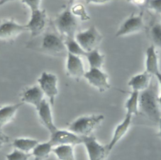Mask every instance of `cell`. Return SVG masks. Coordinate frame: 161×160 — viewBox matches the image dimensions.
<instances>
[{"label": "cell", "instance_id": "1", "mask_svg": "<svg viewBox=\"0 0 161 160\" xmlns=\"http://www.w3.org/2000/svg\"><path fill=\"white\" fill-rule=\"evenodd\" d=\"M155 84L151 82L150 86L139 93V111L150 120L158 123L161 110L158 102Z\"/></svg>", "mask_w": 161, "mask_h": 160}, {"label": "cell", "instance_id": "2", "mask_svg": "<svg viewBox=\"0 0 161 160\" xmlns=\"http://www.w3.org/2000/svg\"><path fill=\"white\" fill-rule=\"evenodd\" d=\"M104 117L102 114L82 115L72 122L67 129L79 136H88L101 124Z\"/></svg>", "mask_w": 161, "mask_h": 160}, {"label": "cell", "instance_id": "3", "mask_svg": "<svg viewBox=\"0 0 161 160\" xmlns=\"http://www.w3.org/2000/svg\"><path fill=\"white\" fill-rule=\"evenodd\" d=\"M77 18L68 6L55 19L54 24L61 36L64 38H74L77 29Z\"/></svg>", "mask_w": 161, "mask_h": 160}, {"label": "cell", "instance_id": "4", "mask_svg": "<svg viewBox=\"0 0 161 160\" xmlns=\"http://www.w3.org/2000/svg\"><path fill=\"white\" fill-rule=\"evenodd\" d=\"M41 48L44 52L53 56L67 55V50L62 36L55 32L50 31L43 35Z\"/></svg>", "mask_w": 161, "mask_h": 160}, {"label": "cell", "instance_id": "5", "mask_svg": "<svg viewBox=\"0 0 161 160\" xmlns=\"http://www.w3.org/2000/svg\"><path fill=\"white\" fill-rule=\"evenodd\" d=\"M75 39L86 52L97 48L103 40V35L95 26L92 25L88 29L76 33Z\"/></svg>", "mask_w": 161, "mask_h": 160}, {"label": "cell", "instance_id": "6", "mask_svg": "<svg viewBox=\"0 0 161 160\" xmlns=\"http://www.w3.org/2000/svg\"><path fill=\"white\" fill-rule=\"evenodd\" d=\"M143 14L144 9H142L138 14H135L134 13H131L121 24L115 34V36H123L143 29L145 28Z\"/></svg>", "mask_w": 161, "mask_h": 160}, {"label": "cell", "instance_id": "7", "mask_svg": "<svg viewBox=\"0 0 161 160\" xmlns=\"http://www.w3.org/2000/svg\"><path fill=\"white\" fill-rule=\"evenodd\" d=\"M37 81L44 95L48 98L49 103L53 105L55 97L58 93L57 77L53 73L43 72Z\"/></svg>", "mask_w": 161, "mask_h": 160}, {"label": "cell", "instance_id": "8", "mask_svg": "<svg viewBox=\"0 0 161 160\" xmlns=\"http://www.w3.org/2000/svg\"><path fill=\"white\" fill-rule=\"evenodd\" d=\"M84 78L100 92H104L111 88L108 81V75L101 68H89V70L85 72Z\"/></svg>", "mask_w": 161, "mask_h": 160}, {"label": "cell", "instance_id": "9", "mask_svg": "<svg viewBox=\"0 0 161 160\" xmlns=\"http://www.w3.org/2000/svg\"><path fill=\"white\" fill-rule=\"evenodd\" d=\"M89 160H104L108 156L106 147L100 144L93 136H82Z\"/></svg>", "mask_w": 161, "mask_h": 160}, {"label": "cell", "instance_id": "10", "mask_svg": "<svg viewBox=\"0 0 161 160\" xmlns=\"http://www.w3.org/2000/svg\"><path fill=\"white\" fill-rule=\"evenodd\" d=\"M50 142L53 147L59 145H71L82 144V138L69 130H62L58 128L50 134Z\"/></svg>", "mask_w": 161, "mask_h": 160}, {"label": "cell", "instance_id": "11", "mask_svg": "<svg viewBox=\"0 0 161 160\" xmlns=\"http://www.w3.org/2000/svg\"><path fill=\"white\" fill-rule=\"evenodd\" d=\"M26 30L25 24H20L13 19H3L0 21V40H13Z\"/></svg>", "mask_w": 161, "mask_h": 160}, {"label": "cell", "instance_id": "12", "mask_svg": "<svg viewBox=\"0 0 161 160\" xmlns=\"http://www.w3.org/2000/svg\"><path fill=\"white\" fill-rule=\"evenodd\" d=\"M47 24V15L45 10L37 9L31 11L28 23L25 24L26 29L30 32L31 37H36L42 33Z\"/></svg>", "mask_w": 161, "mask_h": 160}, {"label": "cell", "instance_id": "13", "mask_svg": "<svg viewBox=\"0 0 161 160\" xmlns=\"http://www.w3.org/2000/svg\"><path fill=\"white\" fill-rule=\"evenodd\" d=\"M66 72L69 77L76 80H79L84 77L86 72L83 62L79 56L67 53Z\"/></svg>", "mask_w": 161, "mask_h": 160}, {"label": "cell", "instance_id": "14", "mask_svg": "<svg viewBox=\"0 0 161 160\" xmlns=\"http://www.w3.org/2000/svg\"><path fill=\"white\" fill-rule=\"evenodd\" d=\"M132 116L133 115L129 114H125L123 120L116 125L113 132L111 141L107 145H106L107 152L108 154L112 151L114 147L117 144V143L128 132L131 123Z\"/></svg>", "mask_w": 161, "mask_h": 160}, {"label": "cell", "instance_id": "15", "mask_svg": "<svg viewBox=\"0 0 161 160\" xmlns=\"http://www.w3.org/2000/svg\"><path fill=\"white\" fill-rule=\"evenodd\" d=\"M50 105V104L44 99L36 110L42 124L49 131L50 134L54 132L58 129L53 122Z\"/></svg>", "mask_w": 161, "mask_h": 160}, {"label": "cell", "instance_id": "16", "mask_svg": "<svg viewBox=\"0 0 161 160\" xmlns=\"http://www.w3.org/2000/svg\"><path fill=\"white\" fill-rule=\"evenodd\" d=\"M44 93L39 85H33L25 89L21 94V102L33 105L37 110L44 100Z\"/></svg>", "mask_w": 161, "mask_h": 160}, {"label": "cell", "instance_id": "17", "mask_svg": "<svg viewBox=\"0 0 161 160\" xmlns=\"http://www.w3.org/2000/svg\"><path fill=\"white\" fill-rule=\"evenodd\" d=\"M152 76V75L145 70L142 73L133 76L128 81V85L132 89V90L140 92L145 90L150 86Z\"/></svg>", "mask_w": 161, "mask_h": 160}, {"label": "cell", "instance_id": "18", "mask_svg": "<svg viewBox=\"0 0 161 160\" xmlns=\"http://www.w3.org/2000/svg\"><path fill=\"white\" fill-rule=\"evenodd\" d=\"M155 46L151 44L146 50L145 67L146 71L152 75L159 72L158 55L156 51Z\"/></svg>", "mask_w": 161, "mask_h": 160}, {"label": "cell", "instance_id": "19", "mask_svg": "<svg viewBox=\"0 0 161 160\" xmlns=\"http://www.w3.org/2000/svg\"><path fill=\"white\" fill-rule=\"evenodd\" d=\"M23 104L24 103L21 102L14 104L0 107V129L13 119L17 110L23 105Z\"/></svg>", "mask_w": 161, "mask_h": 160}, {"label": "cell", "instance_id": "20", "mask_svg": "<svg viewBox=\"0 0 161 160\" xmlns=\"http://www.w3.org/2000/svg\"><path fill=\"white\" fill-rule=\"evenodd\" d=\"M53 146L50 141L45 142H39L32 150L31 155L35 160H44L48 157L51 152H52Z\"/></svg>", "mask_w": 161, "mask_h": 160}, {"label": "cell", "instance_id": "21", "mask_svg": "<svg viewBox=\"0 0 161 160\" xmlns=\"http://www.w3.org/2000/svg\"><path fill=\"white\" fill-rule=\"evenodd\" d=\"M148 35L152 41V44L161 49V23L153 20L147 29Z\"/></svg>", "mask_w": 161, "mask_h": 160}, {"label": "cell", "instance_id": "22", "mask_svg": "<svg viewBox=\"0 0 161 160\" xmlns=\"http://www.w3.org/2000/svg\"><path fill=\"white\" fill-rule=\"evenodd\" d=\"M139 93V92L135 90H132L131 92H130V97L128 98L125 104V108L126 110L125 114L138 115L140 114L138 105Z\"/></svg>", "mask_w": 161, "mask_h": 160}, {"label": "cell", "instance_id": "23", "mask_svg": "<svg viewBox=\"0 0 161 160\" xmlns=\"http://www.w3.org/2000/svg\"><path fill=\"white\" fill-rule=\"evenodd\" d=\"M39 143V141L36 139L19 137L14 139L13 141L12 145L15 149L22 151L25 152H30L32 151L34 147Z\"/></svg>", "mask_w": 161, "mask_h": 160}, {"label": "cell", "instance_id": "24", "mask_svg": "<svg viewBox=\"0 0 161 160\" xmlns=\"http://www.w3.org/2000/svg\"><path fill=\"white\" fill-rule=\"evenodd\" d=\"M52 152L58 160H75L71 145H59L53 147Z\"/></svg>", "mask_w": 161, "mask_h": 160}, {"label": "cell", "instance_id": "25", "mask_svg": "<svg viewBox=\"0 0 161 160\" xmlns=\"http://www.w3.org/2000/svg\"><path fill=\"white\" fill-rule=\"evenodd\" d=\"M85 56L89 63V68H101L104 63L105 56L100 53L97 48L87 52Z\"/></svg>", "mask_w": 161, "mask_h": 160}, {"label": "cell", "instance_id": "26", "mask_svg": "<svg viewBox=\"0 0 161 160\" xmlns=\"http://www.w3.org/2000/svg\"><path fill=\"white\" fill-rule=\"evenodd\" d=\"M64 43L67 50V53H70L79 56H86L87 52L80 46V45L75 40V38H65Z\"/></svg>", "mask_w": 161, "mask_h": 160}, {"label": "cell", "instance_id": "27", "mask_svg": "<svg viewBox=\"0 0 161 160\" xmlns=\"http://www.w3.org/2000/svg\"><path fill=\"white\" fill-rule=\"evenodd\" d=\"M70 10L76 18H79L82 21H87L90 19L85 7L81 4L72 5L70 7Z\"/></svg>", "mask_w": 161, "mask_h": 160}, {"label": "cell", "instance_id": "28", "mask_svg": "<svg viewBox=\"0 0 161 160\" xmlns=\"http://www.w3.org/2000/svg\"><path fill=\"white\" fill-rule=\"evenodd\" d=\"M31 154L30 152H25L17 149L6 154V160H28L31 157Z\"/></svg>", "mask_w": 161, "mask_h": 160}, {"label": "cell", "instance_id": "29", "mask_svg": "<svg viewBox=\"0 0 161 160\" xmlns=\"http://www.w3.org/2000/svg\"><path fill=\"white\" fill-rule=\"evenodd\" d=\"M145 8L161 14V0H147Z\"/></svg>", "mask_w": 161, "mask_h": 160}, {"label": "cell", "instance_id": "30", "mask_svg": "<svg viewBox=\"0 0 161 160\" xmlns=\"http://www.w3.org/2000/svg\"><path fill=\"white\" fill-rule=\"evenodd\" d=\"M21 2L27 6L31 11L40 9V5L41 0H21Z\"/></svg>", "mask_w": 161, "mask_h": 160}, {"label": "cell", "instance_id": "31", "mask_svg": "<svg viewBox=\"0 0 161 160\" xmlns=\"http://www.w3.org/2000/svg\"><path fill=\"white\" fill-rule=\"evenodd\" d=\"M126 1L140 7L142 9H144L145 8V5L147 0H126Z\"/></svg>", "mask_w": 161, "mask_h": 160}, {"label": "cell", "instance_id": "32", "mask_svg": "<svg viewBox=\"0 0 161 160\" xmlns=\"http://www.w3.org/2000/svg\"><path fill=\"white\" fill-rule=\"evenodd\" d=\"M9 141V137L2 132L0 129V149L3 146L4 144Z\"/></svg>", "mask_w": 161, "mask_h": 160}, {"label": "cell", "instance_id": "33", "mask_svg": "<svg viewBox=\"0 0 161 160\" xmlns=\"http://www.w3.org/2000/svg\"><path fill=\"white\" fill-rule=\"evenodd\" d=\"M112 1H123V0H85L87 4H104Z\"/></svg>", "mask_w": 161, "mask_h": 160}, {"label": "cell", "instance_id": "34", "mask_svg": "<svg viewBox=\"0 0 161 160\" xmlns=\"http://www.w3.org/2000/svg\"><path fill=\"white\" fill-rule=\"evenodd\" d=\"M155 77H156L157 79V81H158V84H159V85H160V90H161V72H160V71L158 72L157 73H155Z\"/></svg>", "mask_w": 161, "mask_h": 160}, {"label": "cell", "instance_id": "35", "mask_svg": "<svg viewBox=\"0 0 161 160\" xmlns=\"http://www.w3.org/2000/svg\"><path fill=\"white\" fill-rule=\"evenodd\" d=\"M158 132L157 133V136H158L160 138H161V115H160V117L158 122Z\"/></svg>", "mask_w": 161, "mask_h": 160}, {"label": "cell", "instance_id": "36", "mask_svg": "<svg viewBox=\"0 0 161 160\" xmlns=\"http://www.w3.org/2000/svg\"><path fill=\"white\" fill-rule=\"evenodd\" d=\"M16 1V0H0V6H2L7 3H9V2H11V1Z\"/></svg>", "mask_w": 161, "mask_h": 160}, {"label": "cell", "instance_id": "37", "mask_svg": "<svg viewBox=\"0 0 161 160\" xmlns=\"http://www.w3.org/2000/svg\"><path fill=\"white\" fill-rule=\"evenodd\" d=\"M75 0H68V6L71 7L72 5H74V3Z\"/></svg>", "mask_w": 161, "mask_h": 160}, {"label": "cell", "instance_id": "38", "mask_svg": "<svg viewBox=\"0 0 161 160\" xmlns=\"http://www.w3.org/2000/svg\"><path fill=\"white\" fill-rule=\"evenodd\" d=\"M158 104H159L160 108L161 109V95L158 96Z\"/></svg>", "mask_w": 161, "mask_h": 160}, {"label": "cell", "instance_id": "39", "mask_svg": "<svg viewBox=\"0 0 161 160\" xmlns=\"http://www.w3.org/2000/svg\"><path fill=\"white\" fill-rule=\"evenodd\" d=\"M0 107H1V106H0Z\"/></svg>", "mask_w": 161, "mask_h": 160}]
</instances>
